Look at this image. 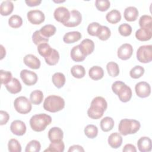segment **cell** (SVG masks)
<instances>
[{"instance_id": "1", "label": "cell", "mask_w": 152, "mask_h": 152, "mask_svg": "<svg viewBox=\"0 0 152 152\" xmlns=\"http://www.w3.org/2000/svg\"><path fill=\"white\" fill-rule=\"evenodd\" d=\"M107 107V103L105 99L101 96L94 97L87 110V115L89 118L93 119H98L102 117L104 111Z\"/></svg>"}, {"instance_id": "2", "label": "cell", "mask_w": 152, "mask_h": 152, "mask_svg": "<svg viewBox=\"0 0 152 152\" xmlns=\"http://www.w3.org/2000/svg\"><path fill=\"white\" fill-rule=\"evenodd\" d=\"M52 122L50 116L46 113H40L33 115L30 119L31 128L36 132L44 131Z\"/></svg>"}, {"instance_id": "3", "label": "cell", "mask_w": 152, "mask_h": 152, "mask_svg": "<svg viewBox=\"0 0 152 152\" xmlns=\"http://www.w3.org/2000/svg\"><path fill=\"white\" fill-rule=\"evenodd\" d=\"M65 107V100L61 96L50 95L44 100L43 108L46 110L55 113L62 110Z\"/></svg>"}, {"instance_id": "4", "label": "cell", "mask_w": 152, "mask_h": 152, "mask_svg": "<svg viewBox=\"0 0 152 152\" xmlns=\"http://www.w3.org/2000/svg\"><path fill=\"white\" fill-rule=\"evenodd\" d=\"M141 125L139 121L135 119H123L118 125V130L121 135H127L135 134L140 128Z\"/></svg>"}, {"instance_id": "5", "label": "cell", "mask_w": 152, "mask_h": 152, "mask_svg": "<svg viewBox=\"0 0 152 152\" xmlns=\"http://www.w3.org/2000/svg\"><path fill=\"white\" fill-rule=\"evenodd\" d=\"M14 106L16 111L21 114L29 113L32 108L31 102L24 96L17 97L14 100Z\"/></svg>"}, {"instance_id": "6", "label": "cell", "mask_w": 152, "mask_h": 152, "mask_svg": "<svg viewBox=\"0 0 152 152\" xmlns=\"http://www.w3.org/2000/svg\"><path fill=\"white\" fill-rule=\"evenodd\" d=\"M137 59L141 63L146 64L152 60V46L143 45L138 48L137 51Z\"/></svg>"}, {"instance_id": "7", "label": "cell", "mask_w": 152, "mask_h": 152, "mask_svg": "<svg viewBox=\"0 0 152 152\" xmlns=\"http://www.w3.org/2000/svg\"><path fill=\"white\" fill-rule=\"evenodd\" d=\"M20 76L23 82L28 86L34 85L38 80L37 74L34 72L28 69H23L20 72Z\"/></svg>"}, {"instance_id": "8", "label": "cell", "mask_w": 152, "mask_h": 152, "mask_svg": "<svg viewBox=\"0 0 152 152\" xmlns=\"http://www.w3.org/2000/svg\"><path fill=\"white\" fill-rule=\"evenodd\" d=\"M55 19L58 22L65 24L70 18V12L64 7H59L55 9L53 13Z\"/></svg>"}, {"instance_id": "9", "label": "cell", "mask_w": 152, "mask_h": 152, "mask_svg": "<svg viewBox=\"0 0 152 152\" xmlns=\"http://www.w3.org/2000/svg\"><path fill=\"white\" fill-rule=\"evenodd\" d=\"M28 20L33 24L38 25L42 23L45 19L44 13L39 10H34L28 11L27 14Z\"/></svg>"}, {"instance_id": "10", "label": "cell", "mask_w": 152, "mask_h": 152, "mask_svg": "<svg viewBox=\"0 0 152 152\" xmlns=\"http://www.w3.org/2000/svg\"><path fill=\"white\" fill-rule=\"evenodd\" d=\"M135 90L137 96L145 98L150 96L151 93V87L150 84L145 81H141L136 84Z\"/></svg>"}, {"instance_id": "11", "label": "cell", "mask_w": 152, "mask_h": 152, "mask_svg": "<svg viewBox=\"0 0 152 152\" xmlns=\"http://www.w3.org/2000/svg\"><path fill=\"white\" fill-rule=\"evenodd\" d=\"M133 53V48L129 43L122 44L118 49V57L122 60H127L129 59Z\"/></svg>"}, {"instance_id": "12", "label": "cell", "mask_w": 152, "mask_h": 152, "mask_svg": "<svg viewBox=\"0 0 152 152\" xmlns=\"http://www.w3.org/2000/svg\"><path fill=\"white\" fill-rule=\"evenodd\" d=\"M10 130L16 135H23L26 132V126L24 122L20 120H15L11 124Z\"/></svg>"}, {"instance_id": "13", "label": "cell", "mask_w": 152, "mask_h": 152, "mask_svg": "<svg viewBox=\"0 0 152 152\" xmlns=\"http://www.w3.org/2000/svg\"><path fill=\"white\" fill-rule=\"evenodd\" d=\"M82 20V15L80 11L73 10L70 11L69 20L64 24L67 27H74L78 26Z\"/></svg>"}, {"instance_id": "14", "label": "cell", "mask_w": 152, "mask_h": 152, "mask_svg": "<svg viewBox=\"0 0 152 152\" xmlns=\"http://www.w3.org/2000/svg\"><path fill=\"white\" fill-rule=\"evenodd\" d=\"M116 95H118L121 102L125 103L131 100L132 97V90L128 86L124 84L118 90Z\"/></svg>"}, {"instance_id": "15", "label": "cell", "mask_w": 152, "mask_h": 152, "mask_svg": "<svg viewBox=\"0 0 152 152\" xmlns=\"http://www.w3.org/2000/svg\"><path fill=\"white\" fill-rule=\"evenodd\" d=\"M23 61L26 65L33 69H39L41 64L39 59L32 54L26 55L24 57Z\"/></svg>"}, {"instance_id": "16", "label": "cell", "mask_w": 152, "mask_h": 152, "mask_svg": "<svg viewBox=\"0 0 152 152\" xmlns=\"http://www.w3.org/2000/svg\"><path fill=\"white\" fill-rule=\"evenodd\" d=\"M64 133L59 127H53L48 132V138L51 142L62 141Z\"/></svg>"}, {"instance_id": "17", "label": "cell", "mask_w": 152, "mask_h": 152, "mask_svg": "<svg viewBox=\"0 0 152 152\" xmlns=\"http://www.w3.org/2000/svg\"><path fill=\"white\" fill-rule=\"evenodd\" d=\"M138 150L141 152H149L151 150V140L149 137H142L137 142Z\"/></svg>"}, {"instance_id": "18", "label": "cell", "mask_w": 152, "mask_h": 152, "mask_svg": "<svg viewBox=\"0 0 152 152\" xmlns=\"http://www.w3.org/2000/svg\"><path fill=\"white\" fill-rule=\"evenodd\" d=\"M81 50L86 56L91 54L94 49V43L93 40L88 39H84L78 45Z\"/></svg>"}, {"instance_id": "19", "label": "cell", "mask_w": 152, "mask_h": 152, "mask_svg": "<svg viewBox=\"0 0 152 152\" xmlns=\"http://www.w3.org/2000/svg\"><path fill=\"white\" fill-rule=\"evenodd\" d=\"M5 87L8 92L11 94H17L21 91L22 86L18 79L12 78L11 80L5 85Z\"/></svg>"}, {"instance_id": "20", "label": "cell", "mask_w": 152, "mask_h": 152, "mask_svg": "<svg viewBox=\"0 0 152 152\" xmlns=\"http://www.w3.org/2000/svg\"><path fill=\"white\" fill-rule=\"evenodd\" d=\"M108 144L113 148H119L122 144V137L118 132L112 133L108 138Z\"/></svg>"}, {"instance_id": "21", "label": "cell", "mask_w": 152, "mask_h": 152, "mask_svg": "<svg viewBox=\"0 0 152 152\" xmlns=\"http://www.w3.org/2000/svg\"><path fill=\"white\" fill-rule=\"evenodd\" d=\"M124 16L125 19L128 21H134L138 16V11L135 7H128L125 8Z\"/></svg>"}, {"instance_id": "22", "label": "cell", "mask_w": 152, "mask_h": 152, "mask_svg": "<svg viewBox=\"0 0 152 152\" xmlns=\"http://www.w3.org/2000/svg\"><path fill=\"white\" fill-rule=\"evenodd\" d=\"M70 55L72 59L75 62L83 61L87 56L82 52L79 45L75 46L72 48V49L71 50Z\"/></svg>"}, {"instance_id": "23", "label": "cell", "mask_w": 152, "mask_h": 152, "mask_svg": "<svg viewBox=\"0 0 152 152\" xmlns=\"http://www.w3.org/2000/svg\"><path fill=\"white\" fill-rule=\"evenodd\" d=\"M81 38V34L77 31H70L65 34L63 40L65 43L69 44L78 42Z\"/></svg>"}, {"instance_id": "24", "label": "cell", "mask_w": 152, "mask_h": 152, "mask_svg": "<svg viewBox=\"0 0 152 152\" xmlns=\"http://www.w3.org/2000/svg\"><path fill=\"white\" fill-rule=\"evenodd\" d=\"M152 37V30L139 28L135 32V37L140 41H147Z\"/></svg>"}, {"instance_id": "25", "label": "cell", "mask_w": 152, "mask_h": 152, "mask_svg": "<svg viewBox=\"0 0 152 152\" xmlns=\"http://www.w3.org/2000/svg\"><path fill=\"white\" fill-rule=\"evenodd\" d=\"M89 77L93 80H99L104 76L103 68L99 66H93L88 71Z\"/></svg>"}, {"instance_id": "26", "label": "cell", "mask_w": 152, "mask_h": 152, "mask_svg": "<svg viewBox=\"0 0 152 152\" xmlns=\"http://www.w3.org/2000/svg\"><path fill=\"white\" fill-rule=\"evenodd\" d=\"M14 10V4L10 1H4L0 5V13L3 16H7L11 14Z\"/></svg>"}, {"instance_id": "27", "label": "cell", "mask_w": 152, "mask_h": 152, "mask_svg": "<svg viewBox=\"0 0 152 152\" xmlns=\"http://www.w3.org/2000/svg\"><path fill=\"white\" fill-rule=\"evenodd\" d=\"M106 20L111 24H116L121 20V12L117 10H112L106 15Z\"/></svg>"}, {"instance_id": "28", "label": "cell", "mask_w": 152, "mask_h": 152, "mask_svg": "<svg viewBox=\"0 0 152 152\" xmlns=\"http://www.w3.org/2000/svg\"><path fill=\"white\" fill-rule=\"evenodd\" d=\"M114 121L109 116H106L103 118L100 123V128L104 132H108L112 130L114 126Z\"/></svg>"}, {"instance_id": "29", "label": "cell", "mask_w": 152, "mask_h": 152, "mask_svg": "<svg viewBox=\"0 0 152 152\" xmlns=\"http://www.w3.org/2000/svg\"><path fill=\"white\" fill-rule=\"evenodd\" d=\"M52 80L55 86L60 88L64 86L66 79L64 74L61 72H56L52 75Z\"/></svg>"}, {"instance_id": "30", "label": "cell", "mask_w": 152, "mask_h": 152, "mask_svg": "<svg viewBox=\"0 0 152 152\" xmlns=\"http://www.w3.org/2000/svg\"><path fill=\"white\" fill-rule=\"evenodd\" d=\"M43 99V93L41 90H36L30 94V100L32 104L35 105L40 104Z\"/></svg>"}, {"instance_id": "31", "label": "cell", "mask_w": 152, "mask_h": 152, "mask_svg": "<svg viewBox=\"0 0 152 152\" xmlns=\"http://www.w3.org/2000/svg\"><path fill=\"white\" fill-rule=\"evenodd\" d=\"M139 25L142 28L152 30V17L148 15H142L139 20Z\"/></svg>"}, {"instance_id": "32", "label": "cell", "mask_w": 152, "mask_h": 152, "mask_svg": "<svg viewBox=\"0 0 152 152\" xmlns=\"http://www.w3.org/2000/svg\"><path fill=\"white\" fill-rule=\"evenodd\" d=\"M71 73L74 78H81L85 76L86 70L82 65H76L71 68Z\"/></svg>"}, {"instance_id": "33", "label": "cell", "mask_w": 152, "mask_h": 152, "mask_svg": "<svg viewBox=\"0 0 152 152\" xmlns=\"http://www.w3.org/2000/svg\"><path fill=\"white\" fill-rule=\"evenodd\" d=\"M39 31L44 37L49 38L55 34L56 28L52 24H47L42 27Z\"/></svg>"}, {"instance_id": "34", "label": "cell", "mask_w": 152, "mask_h": 152, "mask_svg": "<svg viewBox=\"0 0 152 152\" xmlns=\"http://www.w3.org/2000/svg\"><path fill=\"white\" fill-rule=\"evenodd\" d=\"M59 59V52L55 49H52L51 53L47 57L45 58L46 63L49 65H56Z\"/></svg>"}, {"instance_id": "35", "label": "cell", "mask_w": 152, "mask_h": 152, "mask_svg": "<svg viewBox=\"0 0 152 152\" xmlns=\"http://www.w3.org/2000/svg\"><path fill=\"white\" fill-rule=\"evenodd\" d=\"M65 149V145L62 141L51 142L49 147L45 150V151H57L63 152Z\"/></svg>"}, {"instance_id": "36", "label": "cell", "mask_w": 152, "mask_h": 152, "mask_svg": "<svg viewBox=\"0 0 152 152\" xmlns=\"http://www.w3.org/2000/svg\"><path fill=\"white\" fill-rule=\"evenodd\" d=\"M106 69L108 74L112 77H115L119 74V66L115 62H108L106 65Z\"/></svg>"}, {"instance_id": "37", "label": "cell", "mask_w": 152, "mask_h": 152, "mask_svg": "<svg viewBox=\"0 0 152 152\" xmlns=\"http://www.w3.org/2000/svg\"><path fill=\"white\" fill-rule=\"evenodd\" d=\"M32 40L33 43L37 46L40 44L48 43L49 39L44 37L40 32L39 30L35 31L32 35Z\"/></svg>"}, {"instance_id": "38", "label": "cell", "mask_w": 152, "mask_h": 152, "mask_svg": "<svg viewBox=\"0 0 152 152\" xmlns=\"http://www.w3.org/2000/svg\"><path fill=\"white\" fill-rule=\"evenodd\" d=\"M84 134L88 138H94L98 134V128L94 125H88L84 128Z\"/></svg>"}, {"instance_id": "39", "label": "cell", "mask_w": 152, "mask_h": 152, "mask_svg": "<svg viewBox=\"0 0 152 152\" xmlns=\"http://www.w3.org/2000/svg\"><path fill=\"white\" fill-rule=\"evenodd\" d=\"M37 50L39 53L45 58L51 53L52 48H51L48 43H45L40 44L37 46Z\"/></svg>"}, {"instance_id": "40", "label": "cell", "mask_w": 152, "mask_h": 152, "mask_svg": "<svg viewBox=\"0 0 152 152\" xmlns=\"http://www.w3.org/2000/svg\"><path fill=\"white\" fill-rule=\"evenodd\" d=\"M110 35H111L110 30L107 26L101 25L97 37H98V38L101 40L104 41L107 40L110 37Z\"/></svg>"}, {"instance_id": "41", "label": "cell", "mask_w": 152, "mask_h": 152, "mask_svg": "<svg viewBox=\"0 0 152 152\" xmlns=\"http://www.w3.org/2000/svg\"><path fill=\"white\" fill-rule=\"evenodd\" d=\"M41 145L39 141L33 140L30 141L26 145V152H39L40 150Z\"/></svg>"}, {"instance_id": "42", "label": "cell", "mask_w": 152, "mask_h": 152, "mask_svg": "<svg viewBox=\"0 0 152 152\" xmlns=\"http://www.w3.org/2000/svg\"><path fill=\"white\" fill-rule=\"evenodd\" d=\"M8 24L12 28H19L23 24V20L20 16L18 15H13L9 18Z\"/></svg>"}, {"instance_id": "43", "label": "cell", "mask_w": 152, "mask_h": 152, "mask_svg": "<svg viewBox=\"0 0 152 152\" xmlns=\"http://www.w3.org/2000/svg\"><path fill=\"white\" fill-rule=\"evenodd\" d=\"M144 71V68L142 66L140 65H136L131 69L129 72V75L131 78L137 79L142 76Z\"/></svg>"}, {"instance_id": "44", "label": "cell", "mask_w": 152, "mask_h": 152, "mask_svg": "<svg viewBox=\"0 0 152 152\" xmlns=\"http://www.w3.org/2000/svg\"><path fill=\"white\" fill-rule=\"evenodd\" d=\"M8 150L10 152H21V146L16 139L12 138L8 141Z\"/></svg>"}, {"instance_id": "45", "label": "cell", "mask_w": 152, "mask_h": 152, "mask_svg": "<svg viewBox=\"0 0 152 152\" xmlns=\"http://www.w3.org/2000/svg\"><path fill=\"white\" fill-rule=\"evenodd\" d=\"M95 5L99 11L103 12L109 8L110 2L108 0H96L95 1Z\"/></svg>"}, {"instance_id": "46", "label": "cell", "mask_w": 152, "mask_h": 152, "mask_svg": "<svg viewBox=\"0 0 152 152\" xmlns=\"http://www.w3.org/2000/svg\"><path fill=\"white\" fill-rule=\"evenodd\" d=\"M101 25L97 22H93L88 24L87 27V32L88 34L93 36H97Z\"/></svg>"}, {"instance_id": "47", "label": "cell", "mask_w": 152, "mask_h": 152, "mask_svg": "<svg viewBox=\"0 0 152 152\" xmlns=\"http://www.w3.org/2000/svg\"><path fill=\"white\" fill-rule=\"evenodd\" d=\"M118 31L121 35L126 37L131 34L132 27L129 24L127 23H124L119 26Z\"/></svg>"}, {"instance_id": "48", "label": "cell", "mask_w": 152, "mask_h": 152, "mask_svg": "<svg viewBox=\"0 0 152 152\" xmlns=\"http://www.w3.org/2000/svg\"><path fill=\"white\" fill-rule=\"evenodd\" d=\"M0 77L1 83L5 86L7 84L12 78V74L11 72L4 71L2 69L0 70Z\"/></svg>"}, {"instance_id": "49", "label": "cell", "mask_w": 152, "mask_h": 152, "mask_svg": "<svg viewBox=\"0 0 152 152\" xmlns=\"http://www.w3.org/2000/svg\"><path fill=\"white\" fill-rule=\"evenodd\" d=\"M0 115H1V125H5L7 123L10 119L9 114L4 110L0 111Z\"/></svg>"}, {"instance_id": "50", "label": "cell", "mask_w": 152, "mask_h": 152, "mask_svg": "<svg viewBox=\"0 0 152 152\" xmlns=\"http://www.w3.org/2000/svg\"><path fill=\"white\" fill-rule=\"evenodd\" d=\"M125 83L121 81H116L114 82L112 85V90L113 92L116 94L118 90Z\"/></svg>"}, {"instance_id": "51", "label": "cell", "mask_w": 152, "mask_h": 152, "mask_svg": "<svg viewBox=\"0 0 152 152\" xmlns=\"http://www.w3.org/2000/svg\"><path fill=\"white\" fill-rule=\"evenodd\" d=\"M122 151L124 152H128V151L136 152L137 149L134 145H132L131 144H127L124 146Z\"/></svg>"}, {"instance_id": "52", "label": "cell", "mask_w": 152, "mask_h": 152, "mask_svg": "<svg viewBox=\"0 0 152 152\" xmlns=\"http://www.w3.org/2000/svg\"><path fill=\"white\" fill-rule=\"evenodd\" d=\"M26 4L29 7H35L39 5L42 2L40 0H26Z\"/></svg>"}, {"instance_id": "53", "label": "cell", "mask_w": 152, "mask_h": 152, "mask_svg": "<svg viewBox=\"0 0 152 152\" xmlns=\"http://www.w3.org/2000/svg\"><path fill=\"white\" fill-rule=\"evenodd\" d=\"M68 152H71V151H84V148L79 145H72L69 147V148L68 149Z\"/></svg>"}, {"instance_id": "54", "label": "cell", "mask_w": 152, "mask_h": 152, "mask_svg": "<svg viewBox=\"0 0 152 152\" xmlns=\"http://www.w3.org/2000/svg\"><path fill=\"white\" fill-rule=\"evenodd\" d=\"M1 59H2L6 55V50L2 45H1Z\"/></svg>"}, {"instance_id": "55", "label": "cell", "mask_w": 152, "mask_h": 152, "mask_svg": "<svg viewBox=\"0 0 152 152\" xmlns=\"http://www.w3.org/2000/svg\"><path fill=\"white\" fill-rule=\"evenodd\" d=\"M65 1H54V2H57V3H58V2H64Z\"/></svg>"}]
</instances>
